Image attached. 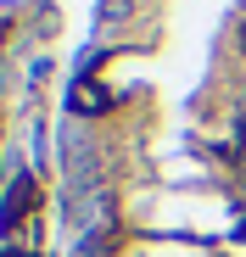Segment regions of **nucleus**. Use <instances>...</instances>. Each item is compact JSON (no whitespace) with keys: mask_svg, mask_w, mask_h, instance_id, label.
Listing matches in <instances>:
<instances>
[{"mask_svg":"<svg viewBox=\"0 0 246 257\" xmlns=\"http://www.w3.org/2000/svg\"><path fill=\"white\" fill-rule=\"evenodd\" d=\"M106 106H112V95H106V84H95V78H78L67 90V112L73 117H101Z\"/></svg>","mask_w":246,"mask_h":257,"instance_id":"f257e3e1","label":"nucleus"}]
</instances>
